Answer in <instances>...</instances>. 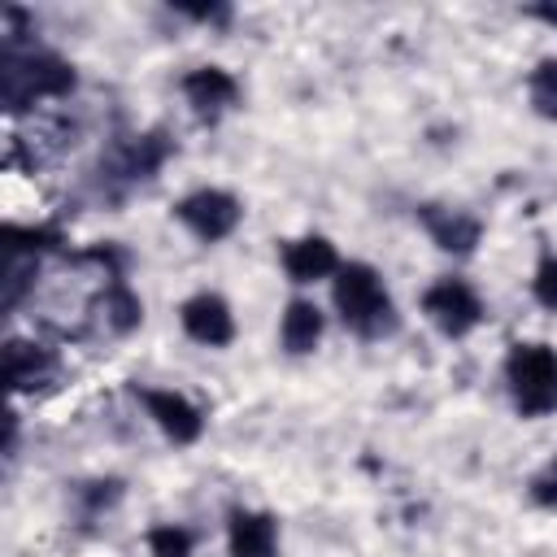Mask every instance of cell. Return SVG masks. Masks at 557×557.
<instances>
[{
  "label": "cell",
  "instance_id": "6da1fadb",
  "mask_svg": "<svg viewBox=\"0 0 557 557\" xmlns=\"http://www.w3.org/2000/svg\"><path fill=\"white\" fill-rule=\"evenodd\" d=\"M335 313L344 318V326H352L366 339H379L396 326V305L392 292L383 283V274L366 261H348L335 270V287H331Z\"/></svg>",
  "mask_w": 557,
  "mask_h": 557
},
{
  "label": "cell",
  "instance_id": "7a4b0ae2",
  "mask_svg": "<svg viewBox=\"0 0 557 557\" xmlns=\"http://www.w3.org/2000/svg\"><path fill=\"white\" fill-rule=\"evenodd\" d=\"M505 383L522 418H544L557 409V352L548 344H513L505 357Z\"/></svg>",
  "mask_w": 557,
  "mask_h": 557
},
{
  "label": "cell",
  "instance_id": "3957f363",
  "mask_svg": "<svg viewBox=\"0 0 557 557\" xmlns=\"http://www.w3.org/2000/svg\"><path fill=\"white\" fill-rule=\"evenodd\" d=\"M422 313L435 322L440 335L461 339V335H470V331L483 322V300H479V292H474L466 278H453V274H448V278H440V283L426 287Z\"/></svg>",
  "mask_w": 557,
  "mask_h": 557
},
{
  "label": "cell",
  "instance_id": "277c9868",
  "mask_svg": "<svg viewBox=\"0 0 557 557\" xmlns=\"http://www.w3.org/2000/svg\"><path fill=\"white\" fill-rule=\"evenodd\" d=\"M74 87V70L61 61V57H26L22 65L17 61H4V104L9 109H22L26 100H39V96H65Z\"/></svg>",
  "mask_w": 557,
  "mask_h": 557
},
{
  "label": "cell",
  "instance_id": "5b68a950",
  "mask_svg": "<svg viewBox=\"0 0 557 557\" xmlns=\"http://www.w3.org/2000/svg\"><path fill=\"white\" fill-rule=\"evenodd\" d=\"M174 218H178L200 244H218V239H226V235L239 226L244 209H239V200H235L231 191H222V187H200V191H191V196H183V200L174 205Z\"/></svg>",
  "mask_w": 557,
  "mask_h": 557
},
{
  "label": "cell",
  "instance_id": "8992f818",
  "mask_svg": "<svg viewBox=\"0 0 557 557\" xmlns=\"http://www.w3.org/2000/svg\"><path fill=\"white\" fill-rule=\"evenodd\" d=\"M135 396L139 405L148 409V418L157 422V431L170 440V444H196L205 435V413L183 396V392H170V387H139L135 383Z\"/></svg>",
  "mask_w": 557,
  "mask_h": 557
},
{
  "label": "cell",
  "instance_id": "52a82bcc",
  "mask_svg": "<svg viewBox=\"0 0 557 557\" xmlns=\"http://www.w3.org/2000/svg\"><path fill=\"white\" fill-rule=\"evenodd\" d=\"M178 322L187 331V339L205 344V348H222L235 339V313L218 292H196L178 305Z\"/></svg>",
  "mask_w": 557,
  "mask_h": 557
},
{
  "label": "cell",
  "instance_id": "ba28073f",
  "mask_svg": "<svg viewBox=\"0 0 557 557\" xmlns=\"http://www.w3.org/2000/svg\"><path fill=\"white\" fill-rule=\"evenodd\" d=\"M231 557H278V522L265 509H231L226 518Z\"/></svg>",
  "mask_w": 557,
  "mask_h": 557
},
{
  "label": "cell",
  "instance_id": "9c48e42d",
  "mask_svg": "<svg viewBox=\"0 0 557 557\" xmlns=\"http://www.w3.org/2000/svg\"><path fill=\"white\" fill-rule=\"evenodd\" d=\"M418 218H422V226H426V235L444 248V252H457V257H466V252H474V244H479V235H483V226H479V218H470V213H461V209H444V205H422L418 209Z\"/></svg>",
  "mask_w": 557,
  "mask_h": 557
},
{
  "label": "cell",
  "instance_id": "30bf717a",
  "mask_svg": "<svg viewBox=\"0 0 557 557\" xmlns=\"http://www.w3.org/2000/svg\"><path fill=\"white\" fill-rule=\"evenodd\" d=\"M183 96L200 117H218L222 109H231L239 100V83L222 65H200L183 78Z\"/></svg>",
  "mask_w": 557,
  "mask_h": 557
},
{
  "label": "cell",
  "instance_id": "8fae6325",
  "mask_svg": "<svg viewBox=\"0 0 557 557\" xmlns=\"http://www.w3.org/2000/svg\"><path fill=\"white\" fill-rule=\"evenodd\" d=\"M283 270L292 283H318L339 270V252L326 235H300L283 248Z\"/></svg>",
  "mask_w": 557,
  "mask_h": 557
},
{
  "label": "cell",
  "instance_id": "7c38bea8",
  "mask_svg": "<svg viewBox=\"0 0 557 557\" xmlns=\"http://www.w3.org/2000/svg\"><path fill=\"white\" fill-rule=\"evenodd\" d=\"M278 339H283V348H287L292 357L313 352L318 339H322V309H318L313 300H305V296L287 300L283 322H278Z\"/></svg>",
  "mask_w": 557,
  "mask_h": 557
},
{
  "label": "cell",
  "instance_id": "4fadbf2b",
  "mask_svg": "<svg viewBox=\"0 0 557 557\" xmlns=\"http://www.w3.org/2000/svg\"><path fill=\"white\" fill-rule=\"evenodd\" d=\"M44 374H48V357H44L39 348H30V344H22V339H13V344L4 348V383H9L13 392L39 383Z\"/></svg>",
  "mask_w": 557,
  "mask_h": 557
},
{
  "label": "cell",
  "instance_id": "5bb4252c",
  "mask_svg": "<svg viewBox=\"0 0 557 557\" xmlns=\"http://www.w3.org/2000/svg\"><path fill=\"white\" fill-rule=\"evenodd\" d=\"M100 309H104L109 331H117V335H131V331L144 322V300H139V296H135L126 283H113V287L104 292Z\"/></svg>",
  "mask_w": 557,
  "mask_h": 557
},
{
  "label": "cell",
  "instance_id": "9a60e30c",
  "mask_svg": "<svg viewBox=\"0 0 557 557\" xmlns=\"http://www.w3.org/2000/svg\"><path fill=\"white\" fill-rule=\"evenodd\" d=\"M527 91H531L535 113L548 117V122H557V57H548V61H540V65L531 70Z\"/></svg>",
  "mask_w": 557,
  "mask_h": 557
},
{
  "label": "cell",
  "instance_id": "2e32d148",
  "mask_svg": "<svg viewBox=\"0 0 557 557\" xmlns=\"http://www.w3.org/2000/svg\"><path fill=\"white\" fill-rule=\"evenodd\" d=\"M191 531L178 527V522H161L148 531V553L152 557H191Z\"/></svg>",
  "mask_w": 557,
  "mask_h": 557
},
{
  "label": "cell",
  "instance_id": "e0dca14e",
  "mask_svg": "<svg viewBox=\"0 0 557 557\" xmlns=\"http://www.w3.org/2000/svg\"><path fill=\"white\" fill-rule=\"evenodd\" d=\"M531 292H535V300H540L544 309L557 313V252H544V257H540V265H535V274H531Z\"/></svg>",
  "mask_w": 557,
  "mask_h": 557
},
{
  "label": "cell",
  "instance_id": "ac0fdd59",
  "mask_svg": "<svg viewBox=\"0 0 557 557\" xmlns=\"http://www.w3.org/2000/svg\"><path fill=\"white\" fill-rule=\"evenodd\" d=\"M531 500H535L540 509H557V457H553L544 470L531 474Z\"/></svg>",
  "mask_w": 557,
  "mask_h": 557
},
{
  "label": "cell",
  "instance_id": "d6986e66",
  "mask_svg": "<svg viewBox=\"0 0 557 557\" xmlns=\"http://www.w3.org/2000/svg\"><path fill=\"white\" fill-rule=\"evenodd\" d=\"M531 17H540V22L557 26V4H535V9H531Z\"/></svg>",
  "mask_w": 557,
  "mask_h": 557
}]
</instances>
